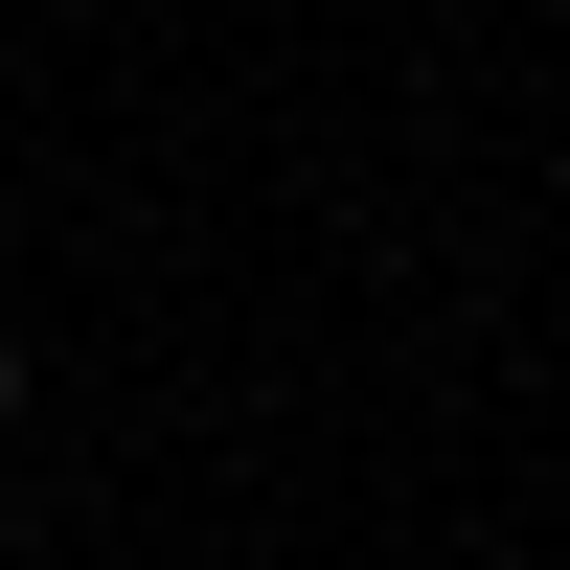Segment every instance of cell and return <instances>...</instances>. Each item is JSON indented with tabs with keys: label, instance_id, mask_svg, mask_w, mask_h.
<instances>
[{
	"label": "cell",
	"instance_id": "6da1fadb",
	"mask_svg": "<svg viewBox=\"0 0 570 570\" xmlns=\"http://www.w3.org/2000/svg\"><path fill=\"white\" fill-rule=\"evenodd\" d=\"M0 434H23V343H0Z\"/></svg>",
	"mask_w": 570,
	"mask_h": 570
}]
</instances>
